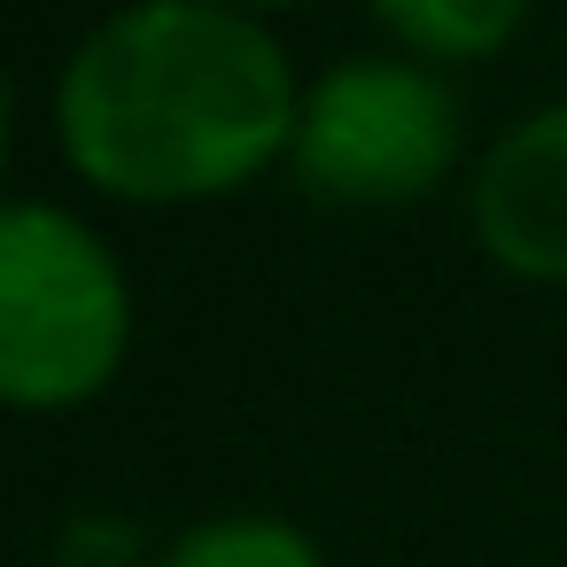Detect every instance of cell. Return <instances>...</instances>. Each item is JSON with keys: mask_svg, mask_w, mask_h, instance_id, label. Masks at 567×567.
<instances>
[{"mask_svg": "<svg viewBox=\"0 0 567 567\" xmlns=\"http://www.w3.org/2000/svg\"><path fill=\"white\" fill-rule=\"evenodd\" d=\"M381 24L427 55H482L520 24V9L513 0H396V9H381Z\"/></svg>", "mask_w": 567, "mask_h": 567, "instance_id": "6", "label": "cell"}, {"mask_svg": "<svg viewBox=\"0 0 567 567\" xmlns=\"http://www.w3.org/2000/svg\"><path fill=\"white\" fill-rule=\"evenodd\" d=\"M63 141L110 195H218L280 156V141H296V79L257 17L156 0L110 17L71 55Z\"/></svg>", "mask_w": 567, "mask_h": 567, "instance_id": "1", "label": "cell"}, {"mask_svg": "<svg viewBox=\"0 0 567 567\" xmlns=\"http://www.w3.org/2000/svg\"><path fill=\"white\" fill-rule=\"evenodd\" d=\"M474 226L497 265L567 280V110H544L489 148L474 179Z\"/></svg>", "mask_w": 567, "mask_h": 567, "instance_id": "4", "label": "cell"}, {"mask_svg": "<svg viewBox=\"0 0 567 567\" xmlns=\"http://www.w3.org/2000/svg\"><path fill=\"white\" fill-rule=\"evenodd\" d=\"M125 280L110 249L40 203H0V404H79L125 358Z\"/></svg>", "mask_w": 567, "mask_h": 567, "instance_id": "2", "label": "cell"}, {"mask_svg": "<svg viewBox=\"0 0 567 567\" xmlns=\"http://www.w3.org/2000/svg\"><path fill=\"white\" fill-rule=\"evenodd\" d=\"M0 156H9V86H0Z\"/></svg>", "mask_w": 567, "mask_h": 567, "instance_id": "7", "label": "cell"}, {"mask_svg": "<svg viewBox=\"0 0 567 567\" xmlns=\"http://www.w3.org/2000/svg\"><path fill=\"white\" fill-rule=\"evenodd\" d=\"M458 156V102L420 63H334L296 117V172L334 203H412Z\"/></svg>", "mask_w": 567, "mask_h": 567, "instance_id": "3", "label": "cell"}, {"mask_svg": "<svg viewBox=\"0 0 567 567\" xmlns=\"http://www.w3.org/2000/svg\"><path fill=\"white\" fill-rule=\"evenodd\" d=\"M164 567H319V544L288 520H203L164 551Z\"/></svg>", "mask_w": 567, "mask_h": 567, "instance_id": "5", "label": "cell"}]
</instances>
